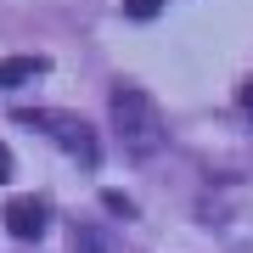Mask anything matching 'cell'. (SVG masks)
Returning a JSON list of instances; mask_svg holds the SVG:
<instances>
[{
  "mask_svg": "<svg viewBox=\"0 0 253 253\" xmlns=\"http://www.w3.org/2000/svg\"><path fill=\"white\" fill-rule=\"evenodd\" d=\"M107 107H113V129H118V141H124V152L152 158L163 146V135H169V129H163V107L141 90V84H113Z\"/></svg>",
  "mask_w": 253,
  "mask_h": 253,
  "instance_id": "cell-1",
  "label": "cell"
},
{
  "mask_svg": "<svg viewBox=\"0 0 253 253\" xmlns=\"http://www.w3.org/2000/svg\"><path fill=\"white\" fill-rule=\"evenodd\" d=\"M17 124H28V129H45V135L62 146L68 158H79L84 169H96L101 146H96V129L84 124L79 113H62V107H17Z\"/></svg>",
  "mask_w": 253,
  "mask_h": 253,
  "instance_id": "cell-2",
  "label": "cell"
},
{
  "mask_svg": "<svg viewBox=\"0 0 253 253\" xmlns=\"http://www.w3.org/2000/svg\"><path fill=\"white\" fill-rule=\"evenodd\" d=\"M0 219H6V231L17 236V242H34V236H45L51 203L45 197H11L6 208H0Z\"/></svg>",
  "mask_w": 253,
  "mask_h": 253,
  "instance_id": "cell-3",
  "label": "cell"
},
{
  "mask_svg": "<svg viewBox=\"0 0 253 253\" xmlns=\"http://www.w3.org/2000/svg\"><path fill=\"white\" fill-rule=\"evenodd\" d=\"M73 253H124V242L107 231V225H73Z\"/></svg>",
  "mask_w": 253,
  "mask_h": 253,
  "instance_id": "cell-4",
  "label": "cell"
},
{
  "mask_svg": "<svg viewBox=\"0 0 253 253\" xmlns=\"http://www.w3.org/2000/svg\"><path fill=\"white\" fill-rule=\"evenodd\" d=\"M51 62L45 56H0V90H11V84H28V79H40Z\"/></svg>",
  "mask_w": 253,
  "mask_h": 253,
  "instance_id": "cell-5",
  "label": "cell"
},
{
  "mask_svg": "<svg viewBox=\"0 0 253 253\" xmlns=\"http://www.w3.org/2000/svg\"><path fill=\"white\" fill-rule=\"evenodd\" d=\"M158 6H163V0H124V17L146 23V17H158Z\"/></svg>",
  "mask_w": 253,
  "mask_h": 253,
  "instance_id": "cell-6",
  "label": "cell"
},
{
  "mask_svg": "<svg viewBox=\"0 0 253 253\" xmlns=\"http://www.w3.org/2000/svg\"><path fill=\"white\" fill-rule=\"evenodd\" d=\"M101 203H107L113 214H124V219H135V203H129L124 191H101Z\"/></svg>",
  "mask_w": 253,
  "mask_h": 253,
  "instance_id": "cell-7",
  "label": "cell"
},
{
  "mask_svg": "<svg viewBox=\"0 0 253 253\" xmlns=\"http://www.w3.org/2000/svg\"><path fill=\"white\" fill-rule=\"evenodd\" d=\"M236 101H242V113L253 118V79H242V90H236Z\"/></svg>",
  "mask_w": 253,
  "mask_h": 253,
  "instance_id": "cell-8",
  "label": "cell"
},
{
  "mask_svg": "<svg viewBox=\"0 0 253 253\" xmlns=\"http://www.w3.org/2000/svg\"><path fill=\"white\" fill-rule=\"evenodd\" d=\"M11 180V152H6V141H0V186Z\"/></svg>",
  "mask_w": 253,
  "mask_h": 253,
  "instance_id": "cell-9",
  "label": "cell"
}]
</instances>
